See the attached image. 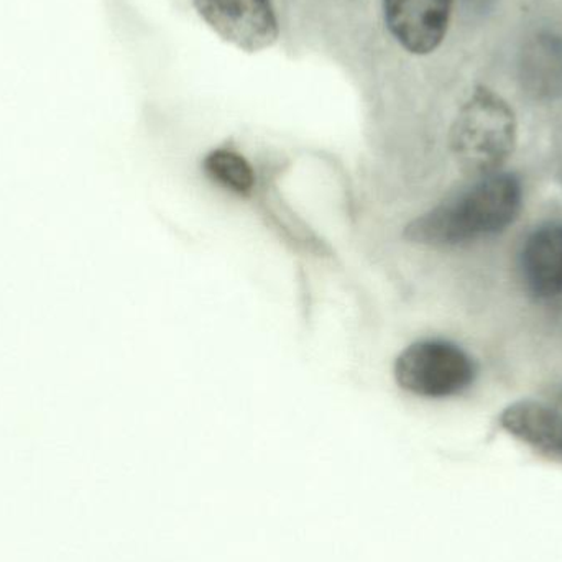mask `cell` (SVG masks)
<instances>
[{
    "instance_id": "6da1fadb",
    "label": "cell",
    "mask_w": 562,
    "mask_h": 562,
    "mask_svg": "<svg viewBox=\"0 0 562 562\" xmlns=\"http://www.w3.org/2000/svg\"><path fill=\"white\" fill-rule=\"evenodd\" d=\"M521 200L524 191L515 175H485L474 187L416 220L406 236L426 246H456L491 236L517 220Z\"/></svg>"
},
{
    "instance_id": "7a4b0ae2",
    "label": "cell",
    "mask_w": 562,
    "mask_h": 562,
    "mask_svg": "<svg viewBox=\"0 0 562 562\" xmlns=\"http://www.w3.org/2000/svg\"><path fill=\"white\" fill-rule=\"evenodd\" d=\"M514 114L488 91H479L464 105L451 134L462 167L482 175L495 173L514 148Z\"/></svg>"
},
{
    "instance_id": "3957f363",
    "label": "cell",
    "mask_w": 562,
    "mask_h": 562,
    "mask_svg": "<svg viewBox=\"0 0 562 562\" xmlns=\"http://www.w3.org/2000/svg\"><path fill=\"white\" fill-rule=\"evenodd\" d=\"M395 376L406 392L426 398H448L468 390L475 379L471 357L445 340H422L396 359Z\"/></svg>"
},
{
    "instance_id": "277c9868",
    "label": "cell",
    "mask_w": 562,
    "mask_h": 562,
    "mask_svg": "<svg viewBox=\"0 0 562 562\" xmlns=\"http://www.w3.org/2000/svg\"><path fill=\"white\" fill-rule=\"evenodd\" d=\"M193 5L214 33L240 52H263L279 40L272 0H193Z\"/></svg>"
},
{
    "instance_id": "5b68a950",
    "label": "cell",
    "mask_w": 562,
    "mask_h": 562,
    "mask_svg": "<svg viewBox=\"0 0 562 562\" xmlns=\"http://www.w3.org/2000/svg\"><path fill=\"white\" fill-rule=\"evenodd\" d=\"M386 29L413 55L435 52L451 20L452 0H382Z\"/></svg>"
},
{
    "instance_id": "8992f818",
    "label": "cell",
    "mask_w": 562,
    "mask_h": 562,
    "mask_svg": "<svg viewBox=\"0 0 562 562\" xmlns=\"http://www.w3.org/2000/svg\"><path fill=\"white\" fill-rule=\"evenodd\" d=\"M525 283L538 297L562 294V224H547L535 231L521 252Z\"/></svg>"
},
{
    "instance_id": "52a82bcc",
    "label": "cell",
    "mask_w": 562,
    "mask_h": 562,
    "mask_svg": "<svg viewBox=\"0 0 562 562\" xmlns=\"http://www.w3.org/2000/svg\"><path fill=\"white\" fill-rule=\"evenodd\" d=\"M502 426L538 454L562 464V413L537 402H518L508 406Z\"/></svg>"
},
{
    "instance_id": "ba28073f",
    "label": "cell",
    "mask_w": 562,
    "mask_h": 562,
    "mask_svg": "<svg viewBox=\"0 0 562 562\" xmlns=\"http://www.w3.org/2000/svg\"><path fill=\"white\" fill-rule=\"evenodd\" d=\"M204 171L227 190L239 194L250 193L256 184L252 168L236 151H211L204 160Z\"/></svg>"
}]
</instances>
